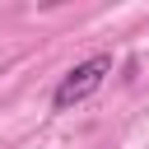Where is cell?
I'll return each mask as SVG.
<instances>
[{"label": "cell", "mask_w": 149, "mask_h": 149, "mask_svg": "<svg viewBox=\"0 0 149 149\" xmlns=\"http://www.w3.org/2000/svg\"><path fill=\"white\" fill-rule=\"evenodd\" d=\"M107 74H112V51L84 56V61L70 65V70L61 74V84L51 88V112H74L79 102H88V98L107 84Z\"/></svg>", "instance_id": "1"}]
</instances>
